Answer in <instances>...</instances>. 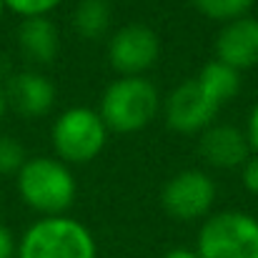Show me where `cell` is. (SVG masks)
Masks as SVG:
<instances>
[{"instance_id": "6da1fadb", "label": "cell", "mask_w": 258, "mask_h": 258, "mask_svg": "<svg viewBox=\"0 0 258 258\" xmlns=\"http://www.w3.org/2000/svg\"><path fill=\"white\" fill-rule=\"evenodd\" d=\"M158 105V90L148 78L125 76L105 88L98 115L115 133H136L156 118Z\"/></svg>"}, {"instance_id": "7a4b0ae2", "label": "cell", "mask_w": 258, "mask_h": 258, "mask_svg": "<svg viewBox=\"0 0 258 258\" xmlns=\"http://www.w3.org/2000/svg\"><path fill=\"white\" fill-rule=\"evenodd\" d=\"M95 241L86 226L68 216H48L33 223L20 243L15 258H95Z\"/></svg>"}, {"instance_id": "3957f363", "label": "cell", "mask_w": 258, "mask_h": 258, "mask_svg": "<svg viewBox=\"0 0 258 258\" xmlns=\"http://www.w3.org/2000/svg\"><path fill=\"white\" fill-rule=\"evenodd\" d=\"M20 198L38 213L63 216L76 198V178L55 158H30L18 171Z\"/></svg>"}, {"instance_id": "277c9868", "label": "cell", "mask_w": 258, "mask_h": 258, "mask_svg": "<svg viewBox=\"0 0 258 258\" xmlns=\"http://www.w3.org/2000/svg\"><path fill=\"white\" fill-rule=\"evenodd\" d=\"M196 253L201 258H258V221L238 211L211 216L198 233Z\"/></svg>"}, {"instance_id": "5b68a950", "label": "cell", "mask_w": 258, "mask_h": 258, "mask_svg": "<svg viewBox=\"0 0 258 258\" xmlns=\"http://www.w3.org/2000/svg\"><path fill=\"white\" fill-rule=\"evenodd\" d=\"M105 136H108L105 123L90 108H68L66 113L58 115L50 131L55 153L68 163H88L95 156H100Z\"/></svg>"}, {"instance_id": "8992f818", "label": "cell", "mask_w": 258, "mask_h": 258, "mask_svg": "<svg viewBox=\"0 0 258 258\" xmlns=\"http://www.w3.org/2000/svg\"><path fill=\"white\" fill-rule=\"evenodd\" d=\"M158 55H161V38L156 35V30L141 23L123 25L110 38L108 45V60L118 73H123V78L146 73L148 68H153Z\"/></svg>"}, {"instance_id": "52a82bcc", "label": "cell", "mask_w": 258, "mask_h": 258, "mask_svg": "<svg viewBox=\"0 0 258 258\" xmlns=\"http://www.w3.org/2000/svg\"><path fill=\"white\" fill-rule=\"evenodd\" d=\"M213 201H216V185L201 171L178 173L163 188V208L178 221H193L206 216Z\"/></svg>"}, {"instance_id": "ba28073f", "label": "cell", "mask_w": 258, "mask_h": 258, "mask_svg": "<svg viewBox=\"0 0 258 258\" xmlns=\"http://www.w3.org/2000/svg\"><path fill=\"white\" fill-rule=\"evenodd\" d=\"M218 105L203 93L196 78L183 81L166 100V123L178 133H198L211 125Z\"/></svg>"}, {"instance_id": "9c48e42d", "label": "cell", "mask_w": 258, "mask_h": 258, "mask_svg": "<svg viewBox=\"0 0 258 258\" xmlns=\"http://www.w3.org/2000/svg\"><path fill=\"white\" fill-rule=\"evenodd\" d=\"M216 55L233 71H246L258 63V18H238L223 25L216 38Z\"/></svg>"}, {"instance_id": "30bf717a", "label": "cell", "mask_w": 258, "mask_h": 258, "mask_svg": "<svg viewBox=\"0 0 258 258\" xmlns=\"http://www.w3.org/2000/svg\"><path fill=\"white\" fill-rule=\"evenodd\" d=\"M5 100L23 115H45L55 103V86L43 73L23 71L8 81Z\"/></svg>"}, {"instance_id": "8fae6325", "label": "cell", "mask_w": 258, "mask_h": 258, "mask_svg": "<svg viewBox=\"0 0 258 258\" xmlns=\"http://www.w3.org/2000/svg\"><path fill=\"white\" fill-rule=\"evenodd\" d=\"M248 138L233 125H211L201 136V156L216 168H236L248 161Z\"/></svg>"}, {"instance_id": "7c38bea8", "label": "cell", "mask_w": 258, "mask_h": 258, "mask_svg": "<svg viewBox=\"0 0 258 258\" xmlns=\"http://www.w3.org/2000/svg\"><path fill=\"white\" fill-rule=\"evenodd\" d=\"M18 45L30 63H50L58 55V28L48 18H25L18 28Z\"/></svg>"}, {"instance_id": "4fadbf2b", "label": "cell", "mask_w": 258, "mask_h": 258, "mask_svg": "<svg viewBox=\"0 0 258 258\" xmlns=\"http://www.w3.org/2000/svg\"><path fill=\"white\" fill-rule=\"evenodd\" d=\"M198 86L203 88V93L221 108V103L231 100L238 90H241V76L238 71H233L231 66L221 63V60H211L208 66H203V71L198 73Z\"/></svg>"}, {"instance_id": "5bb4252c", "label": "cell", "mask_w": 258, "mask_h": 258, "mask_svg": "<svg viewBox=\"0 0 258 258\" xmlns=\"http://www.w3.org/2000/svg\"><path fill=\"white\" fill-rule=\"evenodd\" d=\"M110 8L105 0H81L73 13V25L83 38H100L108 30Z\"/></svg>"}, {"instance_id": "9a60e30c", "label": "cell", "mask_w": 258, "mask_h": 258, "mask_svg": "<svg viewBox=\"0 0 258 258\" xmlns=\"http://www.w3.org/2000/svg\"><path fill=\"white\" fill-rule=\"evenodd\" d=\"M190 3L206 18H211V20H226V23L243 18L251 10V5H253V0H190Z\"/></svg>"}, {"instance_id": "2e32d148", "label": "cell", "mask_w": 258, "mask_h": 258, "mask_svg": "<svg viewBox=\"0 0 258 258\" xmlns=\"http://www.w3.org/2000/svg\"><path fill=\"white\" fill-rule=\"evenodd\" d=\"M25 163V151L20 146V141L10 138V136H0V173L10 175L18 173Z\"/></svg>"}, {"instance_id": "e0dca14e", "label": "cell", "mask_w": 258, "mask_h": 258, "mask_svg": "<svg viewBox=\"0 0 258 258\" xmlns=\"http://www.w3.org/2000/svg\"><path fill=\"white\" fill-rule=\"evenodd\" d=\"M8 10L25 18H45L50 10H55L63 0H3Z\"/></svg>"}, {"instance_id": "ac0fdd59", "label": "cell", "mask_w": 258, "mask_h": 258, "mask_svg": "<svg viewBox=\"0 0 258 258\" xmlns=\"http://www.w3.org/2000/svg\"><path fill=\"white\" fill-rule=\"evenodd\" d=\"M243 185L248 193H256L258 196V156L256 158H248L243 163Z\"/></svg>"}, {"instance_id": "d6986e66", "label": "cell", "mask_w": 258, "mask_h": 258, "mask_svg": "<svg viewBox=\"0 0 258 258\" xmlns=\"http://www.w3.org/2000/svg\"><path fill=\"white\" fill-rule=\"evenodd\" d=\"M15 251H18V243L13 233L0 223V258H15Z\"/></svg>"}, {"instance_id": "ffe728a7", "label": "cell", "mask_w": 258, "mask_h": 258, "mask_svg": "<svg viewBox=\"0 0 258 258\" xmlns=\"http://www.w3.org/2000/svg\"><path fill=\"white\" fill-rule=\"evenodd\" d=\"M246 138H248V146L258 153V105L253 108V113L248 118V133H246Z\"/></svg>"}, {"instance_id": "44dd1931", "label": "cell", "mask_w": 258, "mask_h": 258, "mask_svg": "<svg viewBox=\"0 0 258 258\" xmlns=\"http://www.w3.org/2000/svg\"><path fill=\"white\" fill-rule=\"evenodd\" d=\"M163 258H201L196 251H188V248H173V251H168Z\"/></svg>"}, {"instance_id": "7402d4cb", "label": "cell", "mask_w": 258, "mask_h": 258, "mask_svg": "<svg viewBox=\"0 0 258 258\" xmlns=\"http://www.w3.org/2000/svg\"><path fill=\"white\" fill-rule=\"evenodd\" d=\"M5 108H8V100H5V93H3V88H0V118H3Z\"/></svg>"}, {"instance_id": "603a6c76", "label": "cell", "mask_w": 258, "mask_h": 258, "mask_svg": "<svg viewBox=\"0 0 258 258\" xmlns=\"http://www.w3.org/2000/svg\"><path fill=\"white\" fill-rule=\"evenodd\" d=\"M3 13H5V3L0 0V20H3Z\"/></svg>"}]
</instances>
